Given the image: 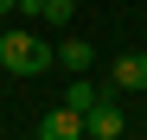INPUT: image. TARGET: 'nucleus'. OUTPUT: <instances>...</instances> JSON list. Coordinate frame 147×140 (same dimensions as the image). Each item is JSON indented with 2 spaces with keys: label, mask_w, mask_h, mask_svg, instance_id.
<instances>
[{
  "label": "nucleus",
  "mask_w": 147,
  "mask_h": 140,
  "mask_svg": "<svg viewBox=\"0 0 147 140\" xmlns=\"http://www.w3.org/2000/svg\"><path fill=\"white\" fill-rule=\"evenodd\" d=\"M83 134L90 140H121V134H128V115L115 108V96H102V102L83 108Z\"/></svg>",
  "instance_id": "obj_2"
},
{
  "label": "nucleus",
  "mask_w": 147,
  "mask_h": 140,
  "mask_svg": "<svg viewBox=\"0 0 147 140\" xmlns=\"http://www.w3.org/2000/svg\"><path fill=\"white\" fill-rule=\"evenodd\" d=\"M64 102H70V108H77V115H83L90 102H102V89H96L90 77H77V83H70V89H64Z\"/></svg>",
  "instance_id": "obj_6"
},
{
  "label": "nucleus",
  "mask_w": 147,
  "mask_h": 140,
  "mask_svg": "<svg viewBox=\"0 0 147 140\" xmlns=\"http://www.w3.org/2000/svg\"><path fill=\"white\" fill-rule=\"evenodd\" d=\"M0 19H13V0H0Z\"/></svg>",
  "instance_id": "obj_8"
},
{
  "label": "nucleus",
  "mask_w": 147,
  "mask_h": 140,
  "mask_svg": "<svg viewBox=\"0 0 147 140\" xmlns=\"http://www.w3.org/2000/svg\"><path fill=\"white\" fill-rule=\"evenodd\" d=\"M38 140H83V115L70 108V102H58V108L38 121Z\"/></svg>",
  "instance_id": "obj_3"
},
{
  "label": "nucleus",
  "mask_w": 147,
  "mask_h": 140,
  "mask_svg": "<svg viewBox=\"0 0 147 140\" xmlns=\"http://www.w3.org/2000/svg\"><path fill=\"white\" fill-rule=\"evenodd\" d=\"M38 19H51V26H70V19H77V0H45V7H38Z\"/></svg>",
  "instance_id": "obj_7"
},
{
  "label": "nucleus",
  "mask_w": 147,
  "mask_h": 140,
  "mask_svg": "<svg viewBox=\"0 0 147 140\" xmlns=\"http://www.w3.org/2000/svg\"><path fill=\"white\" fill-rule=\"evenodd\" d=\"M58 64L70 70V77H83V70L96 64V45L90 38H58Z\"/></svg>",
  "instance_id": "obj_5"
},
{
  "label": "nucleus",
  "mask_w": 147,
  "mask_h": 140,
  "mask_svg": "<svg viewBox=\"0 0 147 140\" xmlns=\"http://www.w3.org/2000/svg\"><path fill=\"white\" fill-rule=\"evenodd\" d=\"M51 64H58V45L32 38L26 26H7V32H0V70H13V77H45Z\"/></svg>",
  "instance_id": "obj_1"
},
{
  "label": "nucleus",
  "mask_w": 147,
  "mask_h": 140,
  "mask_svg": "<svg viewBox=\"0 0 147 140\" xmlns=\"http://www.w3.org/2000/svg\"><path fill=\"white\" fill-rule=\"evenodd\" d=\"M0 77H7V70H0Z\"/></svg>",
  "instance_id": "obj_9"
},
{
  "label": "nucleus",
  "mask_w": 147,
  "mask_h": 140,
  "mask_svg": "<svg viewBox=\"0 0 147 140\" xmlns=\"http://www.w3.org/2000/svg\"><path fill=\"white\" fill-rule=\"evenodd\" d=\"M115 89H147V51H121L109 70V96Z\"/></svg>",
  "instance_id": "obj_4"
}]
</instances>
